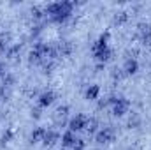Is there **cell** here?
Masks as SVG:
<instances>
[{"label": "cell", "mask_w": 151, "mask_h": 150, "mask_svg": "<svg viewBox=\"0 0 151 150\" xmlns=\"http://www.w3.org/2000/svg\"><path fill=\"white\" fill-rule=\"evenodd\" d=\"M72 12V4L70 2H56L46 7V14L51 16L53 21H65Z\"/></svg>", "instance_id": "1"}, {"label": "cell", "mask_w": 151, "mask_h": 150, "mask_svg": "<svg viewBox=\"0 0 151 150\" xmlns=\"http://www.w3.org/2000/svg\"><path fill=\"white\" fill-rule=\"evenodd\" d=\"M107 103L113 104V113L116 117L125 115V113L128 111V108H130V103H128L127 99H123V97H111Z\"/></svg>", "instance_id": "2"}, {"label": "cell", "mask_w": 151, "mask_h": 150, "mask_svg": "<svg viewBox=\"0 0 151 150\" xmlns=\"http://www.w3.org/2000/svg\"><path fill=\"white\" fill-rule=\"evenodd\" d=\"M86 124H88V118L84 117V115H76L74 118H70V122H69V131H83V129H86Z\"/></svg>", "instance_id": "3"}, {"label": "cell", "mask_w": 151, "mask_h": 150, "mask_svg": "<svg viewBox=\"0 0 151 150\" xmlns=\"http://www.w3.org/2000/svg\"><path fill=\"white\" fill-rule=\"evenodd\" d=\"M114 140V131L111 127H104L97 133V141L99 143H111Z\"/></svg>", "instance_id": "4"}, {"label": "cell", "mask_w": 151, "mask_h": 150, "mask_svg": "<svg viewBox=\"0 0 151 150\" xmlns=\"http://www.w3.org/2000/svg\"><path fill=\"white\" fill-rule=\"evenodd\" d=\"M93 55H95V58H97L99 62H107L113 53H111L109 46H106V48H100V50H93Z\"/></svg>", "instance_id": "5"}, {"label": "cell", "mask_w": 151, "mask_h": 150, "mask_svg": "<svg viewBox=\"0 0 151 150\" xmlns=\"http://www.w3.org/2000/svg\"><path fill=\"white\" fill-rule=\"evenodd\" d=\"M139 32H141V39L144 44L151 46V27L150 25H139Z\"/></svg>", "instance_id": "6"}, {"label": "cell", "mask_w": 151, "mask_h": 150, "mask_svg": "<svg viewBox=\"0 0 151 150\" xmlns=\"http://www.w3.org/2000/svg\"><path fill=\"white\" fill-rule=\"evenodd\" d=\"M58 138H60V134L56 133V131H46V134H44V145H47V147H51V145H55L56 141H58Z\"/></svg>", "instance_id": "7"}, {"label": "cell", "mask_w": 151, "mask_h": 150, "mask_svg": "<svg viewBox=\"0 0 151 150\" xmlns=\"http://www.w3.org/2000/svg\"><path fill=\"white\" fill-rule=\"evenodd\" d=\"M53 101H55V94H53V92H44V94H40V97H39V104H40V108L49 106Z\"/></svg>", "instance_id": "8"}, {"label": "cell", "mask_w": 151, "mask_h": 150, "mask_svg": "<svg viewBox=\"0 0 151 150\" xmlns=\"http://www.w3.org/2000/svg\"><path fill=\"white\" fill-rule=\"evenodd\" d=\"M137 69H139V64H137L135 58H128V60L125 62V73H127V74H135Z\"/></svg>", "instance_id": "9"}, {"label": "cell", "mask_w": 151, "mask_h": 150, "mask_svg": "<svg viewBox=\"0 0 151 150\" xmlns=\"http://www.w3.org/2000/svg\"><path fill=\"white\" fill-rule=\"evenodd\" d=\"M70 50H72V46L69 42H62V44H58V48L55 50V53H56V57H67L70 53Z\"/></svg>", "instance_id": "10"}, {"label": "cell", "mask_w": 151, "mask_h": 150, "mask_svg": "<svg viewBox=\"0 0 151 150\" xmlns=\"http://www.w3.org/2000/svg\"><path fill=\"white\" fill-rule=\"evenodd\" d=\"M62 143H63V147H72L76 143V136L72 131H67L63 136H62Z\"/></svg>", "instance_id": "11"}, {"label": "cell", "mask_w": 151, "mask_h": 150, "mask_svg": "<svg viewBox=\"0 0 151 150\" xmlns=\"http://www.w3.org/2000/svg\"><path fill=\"white\" fill-rule=\"evenodd\" d=\"M44 134H46V129H44V127H37V129L32 133V136H30L32 143H35V141H42V140H44Z\"/></svg>", "instance_id": "12"}, {"label": "cell", "mask_w": 151, "mask_h": 150, "mask_svg": "<svg viewBox=\"0 0 151 150\" xmlns=\"http://www.w3.org/2000/svg\"><path fill=\"white\" fill-rule=\"evenodd\" d=\"M97 97H99V87L90 85V88L86 90V99H97Z\"/></svg>", "instance_id": "13"}, {"label": "cell", "mask_w": 151, "mask_h": 150, "mask_svg": "<svg viewBox=\"0 0 151 150\" xmlns=\"http://www.w3.org/2000/svg\"><path fill=\"white\" fill-rule=\"evenodd\" d=\"M7 41H9V34H2L0 36V53L7 51Z\"/></svg>", "instance_id": "14"}, {"label": "cell", "mask_w": 151, "mask_h": 150, "mask_svg": "<svg viewBox=\"0 0 151 150\" xmlns=\"http://www.w3.org/2000/svg\"><path fill=\"white\" fill-rule=\"evenodd\" d=\"M65 115H67V108L63 106V108H60V110L56 111V124H60V120H62V124H63V118H65Z\"/></svg>", "instance_id": "15"}, {"label": "cell", "mask_w": 151, "mask_h": 150, "mask_svg": "<svg viewBox=\"0 0 151 150\" xmlns=\"http://www.w3.org/2000/svg\"><path fill=\"white\" fill-rule=\"evenodd\" d=\"M72 150H84V141L83 140H76V143L72 145Z\"/></svg>", "instance_id": "16"}, {"label": "cell", "mask_w": 151, "mask_h": 150, "mask_svg": "<svg viewBox=\"0 0 151 150\" xmlns=\"http://www.w3.org/2000/svg\"><path fill=\"white\" fill-rule=\"evenodd\" d=\"M5 97H7V87H0V101H5Z\"/></svg>", "instance_id": "17"}, {"label": "cell", "mask_w": 151, "mask_h": 150, "mask_svg": "<svg viewBox=\"0 0 151 150\" xmlns=\"http://www.w3.org/2000/svg\"><path fill=\"white\" fill-rule=\"evenodd\" d=\"M125 20H127V12H119V16H116L114 21H116V23H123Z\"/></svg>", "instance_id": "18"}, {"label": "cell", "mask_w": 151, "mask_h": 150, "mask_svg": "<svg viewBox=\"0 0 151 150\" xmlns=\"http://www.w3.org/2000/svg\"><path fill=\"white\" fill-rule=\"evenodd\" d=\"M11 136H12V133H11V131H7V134H4V136H2V145H4V143H7Z\"/></svg>", "instance_id": "19"}, {"label": "cell", "mask_w": 151, "mask_h": 150, "mask_svg": "<svg viewBox=\"0 0 151 150\" xmlns=\"http://www.w3.org/2000/svg\"><path fill=\"white\" fill-rule=\"evenodd\" d=\"M2 71H4V69H2V64H0V74H2Z\"/></svg>", "instance_id": "20"}]
</instances>
